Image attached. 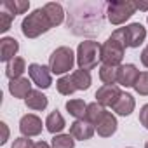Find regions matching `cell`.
Listing matches in <instances>:
<instances>
[{
	"label": "cell",
	"mask_w": 148,
	"mask_h": 148,
	"mask_svg": "<svg viewBox=\"0 0 148 148\" xmlns=\"http://www.w3.org/2000/svg\"><path fill=\"white\" fill-rule=\"evenodd\" d=\"M51 146L52 148H75V138L71 134H56L51 139Z\"/></svg>",
	"instance_id": "484cf974"
},
{
	"label": "cell",
	"mask_w": 148,
	"mask_h": 148,
	"mask_svg": "<svg viewBox=\"0 0 148 148\" xmlns=\"http://www.w3.org/2000/svg\"><path fill=\"white\" fill-rule=\"evenodd\" d=\"M33 148H52V146H51L47 141L40 139V141H37V143H35V146H33Z\"/></svg>",
	"instance_id": "836d02e7"
},
{
	"label": "cell",
	"mask_w": 148,
	"mask_h": 148,
	"mask_svg": "<svg viewBox=\"0 0 148 148\" xmlns=\"http://www.w3.org/2000/svg\"><path fill=\"white\" fill-rule=\"evenodd\" d=\"M146 23H148V14H146Z\"/></svg>",
	"instance_id": "d590c367"
},
{
	"label": "cell",
	"mask_w": 148,
	"mask_h": 148,
	"mask_svg": "<svg viewBox=\"0 0 148 148\" xmlns=\"http://www.w3.org/2000/svg\"><path fill=\"white\" fill-rule=\"evenodd\" d=\"M26 61L25 58L21 56H16L14 59H11L7 64H5V77L9 80H14V79H21L23 77V73L26 71Z\"/></svg>",
	"instance_id": "e0dca14e"
},
{
	"label": "cell",
	"mask_w": 148,
	"mask_h": 148,
	"mask_svg": "<svg viewBox=\"0 0 148 148\" xmlns=\"http://www.w3.org/2000/svg\"><path fill=\"white\" fill-rule=\"evenodd\" d=\"M139 70L136 64L132 63H122L119 68H117V84L122 86V87H134L138 77H139Z\"/></svg>",
	"instance_id": "30bf717a"
},
{
	"label": "cell",
	"mask_w": 148,
	"mask_h": 148,
	"mask_svg": "<svg viewBox=\"0 0 148 148\" xmlns=\"http://www.w3.org/2000/svg\"><path fill=\"white\" fill-rule=\"evenodd\" d=\"M0 127H2V139H0V145H5L7 143V139H9V127H7V124L5 122H0Z\"/></svg>",
	"instance_id": "4dcf8cb0"
},
{
	"label": "cell",
	"mask_w": 148,
	"mask_h": 148,
	"mask_svg": "<svg viewBox=\"0 0 148 148\" xmlns=\"http://www.w3.org/2000/svg\"><path fill=\"white\" fill-rule=\"evenodd\" d=\"M134 108H136V99H134V96L129 94V92H122V96L119 98V101L113 105L112 110H113L117 115H120V117H129V115L134 112Z\"/></svg>",
	"instance_id": "9a60e30c"
},
{
	"label": "cell",
	"mask_w": 148,
	"mask_h": 148,
	"mask_svg": "<svg viewBox=\"0 0 148 148\" xmlns=\"http://www.w3.org/2000/svg\"><path fill=\"white\" fill-rule=\"evenodd\" d=\"M66 112L75 119V120H82L86 117V112H87V103L84 99H79V98H73V99H68L66 101Z\"/></svg>",
	"instance_id": "44dd1931"
},
{
	"label": "cell",
	"mask_w": 148,
	"mask_h": 148,
	"mask_svg": "<svg viewBox=\"0 0 148 148\" xmlns=\"http://www.w3.org/2000/svg\"><path fill=\"white\" fill-rule=\"evenodd\" d=\"M32 84H33V82H32L30 79H26V77L14 79V80L9 82V92H11L14 98H18V99H26L28 94L33 91V89H32Z\"/></svg>",
	"instance_id": "5bb4252c"
},
{
	"label": "cell",
	"mask_w": 148,
	"mask_h": 148,
	"mask_svg": "<svg viewBox=\"0 0 148 148\" xmlns=\"http://www.w3.org/2000/svg\"><path fill=\"white\" fill-rule=\"evenodd\" d=\"M44 11H45V14L49 16L52 26L63 25V21H64V9H63L61 4H58V2H47V4L44 5Z\"/></svg>",
	"instance_id": "ffe728a7"
},
{
	"label": "cell",
	"mask_w": 148,
	"mask_h": 148,
	"mask_svg": "<svg viewBox=\"0 0 148 148\" xmlns=\"http://www.w3.org/2000/svg\"><path fill=\"white\" fill-rule=\"evenodd\" d=\"M94 132H96L94 125L89 124L86 119H82V120H73L70 124V132L68 134H71L75 138V141H87L94 136Z\"/></svg>",
	"instance_id": "8fae6325"
},
{
	"label": "cell",
	"mask_w": 148,
	"mask_h": 148,
	"mask_svg": "<svg viewBox=\"0 0 148 148\" xmlns=\"http://www.w3.org/2000/svg\"><path fill=\"white\" fill-rule=\"evenodd\" d=\"M145 148H148V141H146V143H145Z\"/></svg>",
	"instance_id": "e575fe53"
},
{
	"label": "cell",
	"mask_w": 148,
	"mask_h": 148,
	"mask_svg": "<svg viewBox=\"0 0 148 148\" xmlns=\"http://www.w3.org/2000/svg\"><path fill=\"white\" fill-rule=\"evenodd\" d=\"M28 79L42 91V89H49L52 86V71L49 66L45 64H38V63H32L28 64Z\"/></svg>",
	"instance_id": "8992f818"
},
{
	"label": "cell",
	"mask_w": 148,
	"mask_h": 148,
	"mask_svg": "<svg viewBox=\"0 0 148 148\" xmlns=\"http://www.w3.org/2000/svg\"><path fill=\"white\" fill-rule=\"evenodd\" d=\"M64 127H66L64 117H63L58 110H54V112H51V113L47 115V119H45V129H47L52 136L61 134Z\"/></svg>",
	"instance_id": "ac0fdd59"
},
{
	"label": "cell",
	"mask_w": 148,
	"mask_h": 148,
	"mask_svg": "<svg viewBox=\"0 0 148 148\" xmlns=\"http://www.w3.org/2000/svg\"><path fill=\"white\" fill-rule=\"evenodd\" d=\"M33 146H35V143H33L30 138H26V136H19V138L14 139V143H12L11 148H33Z\"/></svg>",
	"instance_id": "f1b7e54d"
},
{
	"label": "cell",
	"mask_w": 148,
	"mask_h": 148,
	"mask_svg": "<svg viewBox=\"0 0 148 148\" xmlns=\"http://www.w3.org/2000/svg\"><path fill=\"white\" fill-rule=\"evenodd\" d=\"M99 80L103 82V86H115L117 84V68L110 66V64H99Z\"/></svg>",
	"instance_id": "cb8c5ba5"
},
{
	"label": "cell",
	"mask_w": 148,
	"mask_h": 148,
	"mask_svg": "<svg viewBox=\"0 0 148 148\" xmlns=\"http://www.w3.org/2000/svg\"><path fill=\"white\" fill-rule=\"evenodd\" d=\"M19 51V42L14 37H4L0 38V61H4L5 64L16 58Z\"/></svg>",
	"instance_id": "4fadbf2b"
},
{
	"label": "cell",
	"mask_w": 148,
	"mask_h": 148,
	"mask_svg": "<svg viewBox=\"0 0 148 148\" xmlns=\"http://www.w3.org/2000/svg\"><path fill=\"white\" fill-rule=\"evenodd\" d=\"M132 89L139 96H148V70L139 73V77H138V80H136V84H134Z\"/></svg>",
	"instance_id": "4316f807"
},
{
	"label": "cell",
	"mask_w": 148,
	"mask_h": 148,
	"mask_svg": "<svg viewBox=\"0 0 148 148\" xmlns=\"http://www.w3.org/2000/svg\"><path fill=\"white\" fill-rule=\"evenodd\" d=\"M25 105L30 110H33V112H44L47 108V105H49V99H47V96L40 89H33L28 94V98L25 99Z\"/></svg>",
	"instance_id": "2e32d148"
},
{
	"label": "cell",
	"mask_w": 148,
	"mask_h": 148,
	"mask_svg": "<svg viewBox=\"0 0 148 148\" xmlns=\"http://www.w3.org/2000/svg\"><path fill=\"white\" fill-rule=\"evenodd\" d=\"M30 9V2L28 0H5L2 4V11L9 12L11 16H18V14H25Z\"/></svg>",
	"instance_id": "7402d4cb"
},
{
	"label": "cell",
	"mask_w": 148,
	"mask_h": 148,
	"mask_svg": "<svg viewBox=\"0 0 148 148\" xmlns=\"http://www.w3.org/2000/svg\"><path fill=\"white\" fill-rule=\"evenodd\" d=\"M124 33H125V45L131 49H138L146 40V28L141 23H131L124 26Z\"/></svg>",
	"instance_id": "9c48e42d"
},
{
	"label": "cell",
	"mask_w": 148,
	"mask_h": 148,
	"mask_svg": "<svg viewBox=\"0 0 148 148\" xmlns=\"http://www.w3.org/2000/svg\"><path fill=\"white\" fill-rule=\"evenodd\" d=\"M117 127H119V122H117V117L112 113V112H108L106 110V113L103 115V119L96 124V132H98V136H101V138H110V136H113L115 132H117Z\"/></svg>",
	"instance_id": "7c38bea8"
},
{
	"label": "cell",
	"mask_w": 148,
	"mask_h": 148,
	"mask_svg": "<svg viewBox=\"0 0 148 148\" xmlns=\"http://www.w3.org/2000/svg\"><path fill=\"white\" fill-rule=\"evenodd\" d=\"M44 122L38 115L35 113H26L19 119V132L21 136H26V138H35V136H40L42 131H44Z\"/></svg>",
	"instance_id": "52a82bcc"
},
{
	"label": "cell",
	"mask_w": 148,
	"mask_h": 148,
	"mask_svg": "<svg viewBox=\"0 0 148 148\" xmlns=\"http://www.w3.org/2000/svg\"><path fill=\"white\" fill-rule=\"evenodd\" d=\"M12 19H14V16H11L5 11H0V32H2V33L9 32L11 25H12Z\"/></svg>",
	"instance_id": "83f0119b"
},
{
	"label": "cell",
	"mask_w": 148,
	"mask_h": 148,
	"mask_svg": "<svg viewBox=\"0 0 148 148\" xmlns=\"http://www.w3.org/2000/svg\"><path fill=\"white\" fill-rule=\"evenodd\" d=\"M56 89H58V92L63 94V96H71L73 92L77 91V87H75V84H73V80H71L70 75L59 77L58 82H56Z\"/></svg>",
	"instance_id": "d4e9b609"
},
{
	"label": "cell",
	"mask_w": 148,
	"mask_h": 148,
	"mask_svg": "<svg viewBox=\"0 0 148 148\" xmlns=\"http://www.w3.org/2000/svg\"><path fill=\"white\" fill-rule=\"evenodd\" d=\"M125 148H132V146H125Z\"/></svg>",
	"instance_id": "8d00e7d4"
},
{
	"label": "cell",
	"mask_w": 148,
	"mask_h": 148,
	"mask_svg": "<svg viewBox=\"0 0 148 148\" xmlns=\"http://www.w3.org/2000/svg\"><path fill=\"white\" fill-rule=\"evenodd\" d=\"M139 124H141L145 129H148V103L143 105L141 110H139Z\"/></svg>",
	"instance_id": "f546056e"
},
{
	"label": "cell",
	"mask_w": 148,
	"mask_h": 148,
	"mask_svg": "<svg viewBox=\"0 0 148 148\" xmlns=\"http://www.w3.org/2000/svg\"><path fill=\"white\" fill-rule=\"evenodd\" d=\"M77 64L80 70H94L98 66V63L101 61V44L92 40V38H87V40H82L77 47Z\"/></svg>",
	"instance_id": "7a4b0ae2"
},
{
	"label": "cell",
	"mask_w": 148,
	"mask_h": 148,
	"mask_svg": "<svg viewBox=\"0 0 148 148\" xmlns=\"http://www.w3.org/2000/svg\"><path fill=\"white\" fill-rule=\"evenodd\" d=\"M139 58H141V64L145 66V68H148V45L141 51V54H139Z\"/></svg>",
	"instance_id": "1f68e13d"
},
{
	"label": "cell",
	"mask_w": 148,
	"mask_h": 148,
	"mask_svg": "<svg viewBox=\"0 0 148 148\" xmlns=\"http://www.w3.org/2000/svg\"><path fill=\"white\" fill-rule=\"evenodd\" d=\"M70 77H71L73 84H75L77 91H87L91 87V84H92L91 71H87V70H80V68L79 70H73L70 73Z\"/></svg>",
	"instance_id": "d6986e66"
},
{
	"label": "cell",
	"mask_w": 148,
	"mask_h": 148,
	"mask_svg": "<svg viewBox=\"0 0 148 148\" xmlns=\"http://www.w3.org/2000/svg\"><path fill=\"white\" fill-rule=\"evenodd\" d=\"M136 14V5L131 0H113L106 4V18L113 26H120Z\"/></svg>",
	"instance_id": "277c9868"
},
{
	"label": "cell",
	"mask_w": 148,
	"mask_h": 148,
	"mask_svg": "<svg viewBox=\"0 0 148 148\" xmlns=\"http://www.w3.org/2000/svg\"><path fill=\"white\" fill-rule=\"evenodd\" d=\"M124 54H125V47L112 37L101 45V63L103 64H110V66L119 68L122 64Z\"/></svg>",
	"instance_id": "5b68a950"
},
{
	"label": "cell",
	"mask_w": 148,
	"mask_h": 148,
	"mask_svg": "<svg viewBox=\"0 0 148 148\" xmlns=\"http://www.w3.org/2000/svg\"><path fill=\"white\" fill-rule=\"evenodd\" d=\"M105 113H106V108L103 105H99L98 101H92V103H87V112H86V117L84 119L96 127V124L103 119Z\"/></svg>",
	"instance_id": "603a6c76"
},
{
	"label": "cell",
	"mask_w": 148,
	"mask_h": 148,
	"mask_svg": "<svg viewBox=\"0 0 148 148\" xmlns=\"http://www.w3.org/2000/svg\"><path fill=\"white\" fill-rule=\"evenodd\" d=\"M77 63V54L73 52L71 47L68 45H61L58 49L52 51V54L49 56V68L52 71V75H64V73H70V70H73Z\"/></svg>",
	"instance_id": "3957f363"
},
{
	"label": "cell",
	"mask_w": 148,
	"mask_h": 148,
	"mask_svg": "<svg viewBox=\"0 0 148 148\" xmlns=\"http://www.w3.org/2000/svg\"><path fill=\"white\" fill-rule=\"evenodd\" d=\"M51 28H54V26H52L49 16L45 14L44 7H38V9L32 11L21 21V33L26 38H37V37L47 33Z\"/></svg>",
	"instance_id": "6da1fadb"
},
{
	"label": "cell",
	"mask_w": 148,
	"mask_h": 148,
	"mask_svg": "<svg viewBox=\"0 0 148 148\" xmlns=\"http://www.w3.org/2000/svg\"><path fill=\"white\" fill-rule=\"evenodd\" d=\"M122 89H120V86H101L98 91H96V94H94V98H96V101L99 103V105H103L105 108H113V105L119 101V98L122 96Z\"/></svg>",
	"instance_id": "ba28073f"
},
{
	"label": "cell",
	"mask_w": 148,
	"mask_h": 148,
	"mask_svg": "<svg viewBox=\"0 0 148 148\" xmlns=\"http://www.w3.org/2000/svg\"><path fill=\"white\" fill-rule=\"evenodd\" d=\"M134 5H136V11H148V2H134Z\"/></svg>",
	"instance_id": "d6a6232c"
}]
</instances>
